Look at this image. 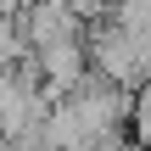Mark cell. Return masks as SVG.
I'll list each match as a JSON object with an SVG mask.
<instances>
[{"label":"cell","mask_w":151,"mask_h":151,"mask_svg":"<svg viewBox=\"0 0 151 151\" xmlns=\"http://www.w3.org/2000/svg\"><path fill=\"white\" fill-rule=\"evenodd\" d=\"M11 50H17V45H11V34H6V22H0V62H6Z\"/></svg>","instance_id":"6da1fadb"}]
</instances>
